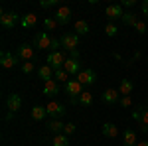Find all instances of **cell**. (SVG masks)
Listing matches in <instances>:
<instances>
[{"mask_svg":"<svg viewBox=\"0 0 148 146\" xmlns=\"http://www.w3.org/2000/svg\"><path fill=\"white\" fill-rule=\"evenodd\" d=\"M142 12H144V14H146V16H148V0H146V2H144V4H142Z\"/></svg>","mask_w":148,"mask_h":146,"instance_id":"38","label":"cell"},{"mask_svg":"<svg viewBox=\"0 0 148 146\" xmlns=\"http://www.w3.org/2000/svg\"><path fill=\"white\" fill-rule=\"evenodd\" d=\"M46 111L49 117H53V119H61L63 114H65V107L61 105V103H57V101H49L46 105Z\"/></svg>","mask_w":148,"mask_h":146,"instance_id":"6","label":"cell"},{"mask_svg":"<svg viewBox=\"0 0 148 146\" xmlns=\"http://www.w3.org/2000/svg\"><path fill=\"white\" fill-rule=\"evenodd\" d=\"M59 42H61V47L67 49L69 53H71V51H75L77 45H79V36L77 34H63L59 38Z\"/></svg>","mask_w":148,"mask_h":146,"instance_id":"3","label":"cell"},{"mask_svg":"<svg viewBox=\"0 0 148 146\" xmlns=\"http://www.w3.org/2000/svg\"><path fill=\"white\" fill-rule=\"evenodd\" d=\"M16 56H18V59H22V61H32V59H34V45L22 44L20 47H18Z\"/></svg>","mask_w":148,"mask_h":146,"instance_id":"10","label":"cell"},{"mask_svg":"<svg viewBox=\"0 0 148 146\" xmlns=\"http://www.w3.org/2000/svg\"><path fill=\"white\" fill-rule=\"evenodd\" d=\"M44 95L46 97H56V95H59V83H57L56 79L44 81Z\"/></svg>","mask_w":148,"mask_h":146,"instance_id":"14","label":"cell"},{"mask_svg":"<svg viewBox=\"0 0 148 146\" xmlns=\"http://www.w3.org/2000/svg\"><path fill=\"white\" fill-rule=\"evenodd\" d=\"M123 6L121 4H109L107 8H105V16L109 18V20H121L123 18Z\"/></svg>","mask_w":148,"mask_h":146,"instance_id":"12","label":"cell"},{"mask_svg":"<svg viewBox=\"0 0 148 146\" xmlns=\"http://www.w3.org/2000/svg\"><path fill=\"white\" fill-rule=\"evenodd\" d=\"M142 111H144V107H138L136 111H132V119L134 121H140L142 119Z\"/></svg>","mask_w":148,"mask_h":146,"instance_id":"34","label":"cell"},{"mask_svg":"<svg viewBox=\"0 0 148 146\" xmlns=\"http://www.w3.org/2000/svg\"><path fill=\"white\" fill-rule=\"evenodd\" d=\"M18 56H12L10 51H2V56H0V63H2V67L4 69H14L18 65Z\"/></svg>","mask_w":148,"mask_h":146,"instance_id":"11","label":"cell"},{"mask_svg":"<svg viewBox=\"0 0 148 146\" xmlns=\"http://www.w3.org/2000/svg\"><path fill=\"white\" fill-rule=\"evenodd\" d=\"M105 34L109 36V38H114V36L119 34V28H116L113 22H107V26H105Z\"/></svg>","mask_w":148,"mask_h":146,"instance_id":"29","label":"cell"},{"mask_svg":"<svg viewBox=\"0 0 148 146\" xmlns=\"http://www.w3.org/2000/svg\"><path fill=\"white\" fill-rule=\"evenodd\" d=\"M121 20H123V24H126V26H134V24L138 22V18H136L134 12H125Z\"/></svg>","mask_w":148,"mask_h":146,"instance_id":"24","label":"cell"},{"mask_svg":"<svg viewBox=\"0 0 148 146\" xmlns=\"http://www.w3.org/2000/svg\"><path fill=\"white\" fill-rule=\"evenodd\" d=\"M34 69H36V65L32 63V61H24V63H22V71H24V73H32Z\"/></svg>","mask_w":148,"mask_h":146,"instance_id":"31","label":"cell"},{"mask_svg":"<svg viewBox=\"0 0 148 146\" xmlns=\"http://www.w3.org/2000/svg\"><path fill=\"white\" fill-rule=\"evenodd\" d=\"M65 91H67L69 99H79V95L83 93V85L77 79H69L67 83H65Z\"/></svg>","mask_w":148,"mask_h":146,"instance_id":"5","label":"cell"},{"mask_svg":"<svg viewBox=\"0 0 148 146\" xmlns=\"http://www.w3.org/2000/svg\"><path fill=\"white\" fill-rule=\"evenodd\" d=\"M53 73H56V69H51L49 65H42V67L38 69V75H40V79H44V81H49V79H53Z\"/></svg>","mask_w":148,"mask_h":146,"instance_id":"21","label":"cell"},{"mask_svg":"<svg viewBox=\"0 0 148 146\" xmlns=\"http://www.w3.org/2000/svg\"><path fill=\"white\" fill-rule=\"evenodd\" d=\"M18 22V14L16 12H2V16H0V24H2V28H6V30H12L14 26Z\"/></svg>","mask_w":148,"mask_h":146,"instance_id":"8","label":"cell"},{"mask_svg":"<svg viewBox=\"0 0 148 146\" xmlns=\"http://www.w3.org/2000/svg\"><path fill=\"white\" fill-rule=\"evenodd\" d=\"M40 6L42 8H51V6H57V0H42Z\"/></svg>","mask_w":148,"mask_h":146,"instance_id":"32","label":"cell"},{"mask_svg":"<svg viewBox=\"0 0 148 146\" xmlns=\"http://www.w3.org/2000/svg\"><path fill=\"white\" fill-rule=\"evenodd\" d=\"M53 18H56V22L59 24V26L67 24L69 20H71V8H69V6H59L57 12L53 14Z\"/></svg>","mask_w":148,"mask_h":146,"instance_id":"9","label":"cell"},{"mask_svg":"<svg viewBox=\"0 0 148 146\" xmlns=\"http://www.w3.org/2000/svg\"><path fill=\"white\" fill-rule=\"evenodd\" d=\"M125 6H134V0H123Z\"/></svg>","mask_w":148,"mask_h":146,"instance_id":"37","label":"cell"},{"mask_svg":"<svg viewBox=\"0 0 148 146\" xmlns=\"http://www.w3.org/2000/svg\"><path fill=\"white\" fill-rule=\"evenodd\" d=\"M73 132H75V124L73 123H69V124H65V128H63V134H73Z\"/></svg>","mask_w":148,"mask_h":146,"instance_id":"33","label":"cell"},{"mask_svg":"<svg viewBox=\"0 0 148 146\" xmlns=\"http://www.w3.org/2000/svg\"><path fill=\"white\" fill-rule=\"evenodd\" d=\"M46 61L51 69H61L63 63L67 61V57H65V53H61V51H51V53H47Z\"/></svg>","mask_w":148,"mask_h":146,"instance_id":"4","label":"cell"},{"mask_svg":"<svg viewBox=\"0 0 148 146\" xmlns=\"http://www.w3.org/2000/svg\"><path fill=\"white\" fill-rule=\"evenodd\" d=\"M77 81H79L81 85H93L95 81H97V73L93 71V69H81L79 75H77Z\"/></svg>","mask_w":148,"mask_h":146,"instance_id":"7","label":"cell"},{"mask_svg":"<svg viewBox=\"0 0 148 146\" xmlns=\"http://www.w3.org/2000/svg\"><path fill=\"white\" fill-rule=\"evenodd\" d=\"M51 146H69L67 134H56V138L51 140Z\"/></svg>","mask_w":148,"mask_h":146,"instance_id":"26","label":"cell"},{"mask_svg":"<svg viewBox=\"0 0 148 146\" xmlns=\"http://www.w3.org/2000/svg\"><path fill=\"white\" fill-rule=\"evenodd\" d=\"M46 117H47L46 107H40V105H38V107L32 109V119H34V121H44Z\"/></svg>","mask_w":148,"mask_h":146,"instance_id":"22","label":"cell"},{"mask_svg":"<svg viewBox=\"0 0 148 146\" xmlns=\"http://www.w3.org/2000/svg\"><path fill=\"white\" fill-rule=\"evenodd\" d=\"M140 124L148 126V109H146V107H144V111H142V119H140Z\"/></svg>","mask_w":148,"mask_h":146,"instance_id":"36","label":"cell"},{"mask_svg":"<svg viewBox=\"0 0 148 146\" xmlns=\"http://www.w3.org/2000/svg\"><path fill=\"white\" fill-rule=\"evenodd\" d=\"M63 69L67 71L69 75H75V77H77V75H79V71H81L83 67H81V61H79V59H73V57H67V61L63 63Z\"/></svg>","mask_w":148,"mask_h":146,"instance_id":"13","label":"cell"},{"mask_svg":"<svg viewBox=\"0 0 148 146\" xmlns=\"http://www.w3.org/2000/svg\"><path fill=\"white\" fill-rule=\"evenodd\" d=\"M63 128H65V124L61 123L59 119H53V121L47 123V130L53 132V134H63Z\"/></svg>","mask_w":148,"mask_h":146,"instance_id":"20","label":"cell"},{"mask_svg":"<svg viewBox=\"0 0 148 146\" xmlns=\"http://www.w3.org/2000/svg\"><path fill=\"white\" fill-rule=\"evenodd\" d=\"M146 26H148V22H146Z\"/></svg>","mask_w":148,"mask_h":146,"instance_id":"40","label":"cell"},{"mask_svg":"<svg viewBox=\"0 0 148 146\" xmlns=\"http://www.w3.org/2000/svg\"><path fill=\"white\" fill-rule=\"evenodd\" d=\"M34 45L36 47H40V49H46V51H59V45H61V42L57 40V38H51V36L47 34V32H36L34 36Z\"/></svg>","mask_w":148,"mask_h":146,"instance_id":"1","label":"cell"},{"mask_svg":"<svg viewBox=\"0 0 148 146\" xmlns=\"http://www.w3.org/2000/svg\"><path fill=\"white\" fill-rule=\"evenodd\" d=\"M101 132L107 136V138H116V136H119V128H116V124H113V123H105L103 128H101Z\"/></svg>","mask_w":148,"mask_h":146,"instance_id":"18","label":"cell"},{"mask_svg":"<svg viewBox=\"0 0 148 146\" xmlns=\"http://www.w3.org/2000/svg\"><path fill=\"white\" fill-rule=\"evenodd\" d=\"M53 79H59V83H67L69 81V73L65 71V69L61 67V69H56V73H53Z\"/></svg>","mask_w":148,"mask_h":146,"instance_id":"27","label":"cell"},{"mask_svg":"<svg viewBox=\"0 0 148 146\" xmlns=\"http://www.w3.org/2000/svg\"><path fill=\"white\" fill-rule=\"evenodd\" d=\"M136 146H148V140H140V142H136Z\"/></svg>","mask_w":148,"mask_h":146,"instance_id":"39","label":"cell"},{"mask_svg":"<svg viewBox=\"0 0 148 146\" xmlns=\"http://www.w3.org/2000/svg\"><path fill=\"white\" fill-rule=\"evenodd\" d=\"M57 28H59V24L56 22V18H46V20H44V32L49 34V32H53Z\"/></svg>","mask_w":148,"mask_h":146,"instance_id":"25","label":"cell"},{"mask_svg":"<svg viewBox=\"0 0 148 146\" xmlns=\"http://www.w3.org/2000/svg\"><path fill=\"white\" fill-rule=\"evenodd\" d=\"M134 30H136L138 34H146V30H148L146 22H142V20H138V22L134 24Z\"/></svg>","mask_w":148,"mask_h":146,"instance_id":"30","label":"cell"},{"mask_svg":"<svg viewBox=\"0 0 148 146\" xmlns=\"http://www.w3.org/2000/svg\"><path fill=\"white\" fill-rule=\"evenodd\" d=\"M93 103V95L89 93V91H83L79 95V105H83V107H89Z\"/></svg>","mask_w":148,"mask_h":146,"instance_id":"28","label":"cell"},{"mask_svg":"<svg viewBox=\"0 0 148 146\" xmlns=\"http://www.w3.org/2000/svg\"><path fill=\"white\" fill-rule=\"evenodd\" d=\"M123 142H125V146H136V142H138L136 132L132 128H126L125 132H123Z\"/></svg>","mask_w":148,"mask_h":146,"instance_id":"17","label":"cell"},{"mask_svg":"<svg viewBox=\"0 0 148 146\" xmlns=\"http://www.w3.org/2000/svg\"><path fill=\"white\" fill-rule=\"evenodd\" d=\"M119 103H121L125 109H128V107L132 105V99H130V97H121V101H119Z\"/></svg>","mask_w":148,"mask_h":146,"instance_id":"35","label":"cell"},{"mask_svg":"<svg viewBox=\"0 0 148 146\" xmlns=\"http://www.w3.org/2000/svg\"><path fill=\"white\" fill-rule=\"evenodd\" d=\"M75 34L77 36H87L89 34V24L85 20H77L75 22Z\"/></svg>","mask_w":148,"mask_h":146,"instance_id":"23","label":"cell"},{"mask_svg":"<svg viewBox=\"0 0 148 146\" xmlns=\"http://www.w3.org/2000/svg\"><path fill=\"white\" fill-rule=\"evenodd\" d=\"M132 89H134V85H132V81H130V79H123V81H121V85H119V93H121L123 97H130Z\"/></svg>","mask_w":148,"mask_h":146,"instance_id":"19","label":"cell"},{"mask_svg":"<svg viewBox=\"0 0 148 146\" xmlns=\"http://www.w3.org/2000/svg\"><path fill=\"white\" fill-rule=\"evenodd\" d=\"M6 107H8V117L6 119H12L16 112L22 109V97L18 95V93H12V95H8V99H6Z\"/></svg>","mask_w":148,"mask_h":146,"instance_id":"2","label":"cell"},{"mask_svg":"<svg viewBox=\"0 0 148 146\" xmlns=\"http://www.w3.org/2000/svg\"><path fill=\"white\" fill-rule=\"evenodd\" d=\"M36 24H38V16L36 14H26V16H22V20H20V26H22L24 30H32Z\"/></svg>","mask_w":148,"mask_h":146,"instance_id":"16","label":"cell"},{"mask_svg":"<svg viewBox=\"0 0 148 146\" xmlns=\"http://www.w3.org/2000/svg\"><path fill=\"white\" fill-rule=\"evenodd\" d=\"M103 103H107V105H114V103L121 101V93L116 89H107L105 93H103Z\"/></svg>","mask_w":148,"mask_h":146,"instance_id":"15","label":"cell"}]
</instances>
